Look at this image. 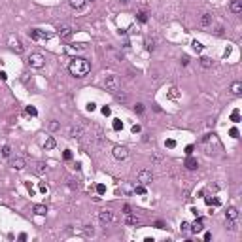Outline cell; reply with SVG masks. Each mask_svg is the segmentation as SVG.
<instances>
[{"mask_svg": "<svg viewBox=\"0 0 242 242\" xmlns=\"http://www.w3.org/2000/svg\"><path fill=\"white\" fill-rule=\"evenodd\" d=\"M68 70H70L72 76H76V78H85L91 70V64H89V61H85L81 57H74L68 64Z\"/></svg>", "mask_w": 242, "mask_h": 242, "instance_id": "cell-1", "label": "cell"}, {"mask_svg": "<svg viewBox=\"0 0 242 242\" xmlns=\"http://www.w3.org/2000/svg\"><path fill=\"white\" fill-rule=\"evenodd\" d=\"M27 62H28V66H32V68H42L43 64H46V59H43L42 53H30Z\"/></svg>", "mask_w": 242, "mask_h": 242, "instance_id": "cell-2", "label": "cell"}, {"mask_svg": "<svg viewBox=\"0 0 242 242\" xmlns=\"http://www.w3.org/2000/svg\"><path fill=\"white\" fill-rule=\"evenodd\" d=\"M104 87L112 93H117L119 91V78L117 76H106L104 78Z\"/></svg>", "mask_w": 242, "mask_h": 242, "instance_id": "cell-3", "label": "cell"}, {"mask_svg": "<svg viewBox=\"0 0 242 242\" xmlns=\"http://www.w3.org/2000/svg\"><path fill=\"white\" fill-rule=\"evenodd\" d=\"M112 155H114L117 161H123V159L129 157V149H127V146H115V148L112 149Z\"/></svg>", "mask_w": 242, "mask_h": 242, "instance_id": "cell-4", "label": "cell"}, {"mask_svg": "<svg viewBox=\"0 0 242 242\" xmlns=\"http://www.w3.org/2000/svg\"><path fill=\"white\" fill-rule=\"evenodd\" d=\"M28 36L32 38V40H36V42H42V40H47L49 38V34L46 30H40V28H30L28 30Z\"/></svg>", "mask_w": 242, "mask_h": 242, "instance_id": "cell-5", "label": "cell"}, {"mask_svg": "<svg viewBox=\"0 0 242 242\" xmlns=\"http://www.w3.org/2000/svg\"><path fill=\"white\" fill-rule=\"evenodd\" d=\"M138 182L142 183V185H148V183H151L153 182V172L151 170H140L138 172Z\"/></svg>", "mask_w": 242, "mask_h": 242, "instance_id": "cell-6", "label": "cell"}, {"mask_svg": "<svg viewBox=\"0 0 242 242\" xmlns=\"http://www.w3.org/2000/svg\"><path fill=\"white\" fill-rule=\"evenodd\" d=\"M57 34H59V38H61V40H70V38H72V28H70L68 25H64V27H59Z\"/></svg>", "mask_w": 242, "mask_h": 242, "instance_id": "cell-7", "label": "cell"}, {"mask_svg": "<svg viewBox=\"0 0 242 242\" xmlns=\"http://www.w3.org/2000/svg\"><path fill=\"white\" fill-rule=\"evenodd\" d=\"M9 49L12 51H15V53H23V43H21V40H17V38H9Z\"/></svg>", "mask_w": 242, "mask_h": 242, "instance_id": "cell-8", "label": "cell"}, {"mask_svg": "<svg viewBox=\"0 0 242 242\" xmlns=\"http://www.w3.org/2000/svg\"><path fill=\"white\" fill-rule=\"evenodd\" d=\"M202 229H204V223H202V219H201V217H197L193 223H189V231H191V233H195V235H197V233H201Z\"/></svg>", "mask_w": 242, "mask_h": 242, "instance_id": "cell-9", "label": "cell"}, {"mask_svg": "<svg viewBox=\"0 0 242 242\" xmlns=\"http://www.w3.org/2000/svg\"><path fill=\"white\" fill-rule=\"evenodd\" d=\"M98 219H100V223H110L114 219V214H112V210H102V212H98Z\"/></svg>", "mask_w": 242, "mask_h": 242, "instance_id": "cell-10", "label": "cell"}, {"mask_svg": "<svg viewBox=\"0 0 242 242\" xmlns=\"http://www.w3.org/2000/svg\"><path fill=\"white\" fill-rule=\"evenodd\" d=\"M183 167L187 168V170H197V167H199V161H197L195 157H191V155H187V159H185V163H183Z\"/></svg>", "mask_w": 242, "mask_h": 242, "instance_id": "cell-11", "label": "cell"}, {"mask_svg": "<svg viewBox=\"0 0 242 242\" xmlns=\"http://www.w3.org/2000/svg\"><path fill=\"white\" fill-rule=\"evenodd\" d=\"M27 167V161L23 159V157H15V159H12V168H15V170H23Z\"/></svg>", "mask_w": 242, "mask_h": 242, "instance_id": "cell-12", "label": "cell"}, {"mask_svg": "<svg viewBox=\"0 0 242 242\" xmlns=\"http://www.w3.org/2000/svg\"><path fill=\"white\" fill-rule=\"evenodd\" d=\"M125 223H127V225H138V223H140V217L134 216L133 212H130V214H125Z\"/></svg>", "mask_w": 242, "mask_h": 242, "instance_id": "cell-13", "label": "cell"}, {"mask_svg": "<svg viewBox=\"0 0 242 242\" xmlns=\"http://www.w3.org/2000/svg\"><path fill=\"white\" fill-rule=\"evenodd\" d=\"M229 8H231V12H233L235 15H240L242 13V2H240V0H233Z\"/></svg>", "mask_w": 242, "mask_h": 242, "instance_id": "cell-14", "label": "cell"}, {"mask_svg": "<svg viewBox=\"0 0 242 242\" xmlns=\"http://www.w3.org/2000/svg\"><path fill=\"white\" fill-rule=\"evenodd\" d=\"M236 217H238V210L235 206H229L225 212V219H236Z\"/></svg>", "mask_w": 242, "mask_h": 242, "instance_id": "cell-15", "label": "cell"}, {"mask_svg": "<svg viewBox=\"0 0 242 242\" xmlns=\"http://www.w3.org/2000/svg\"><path fill=\"white\" fill-rule=\"evenodd\" d=\"M68 2H70V8L72 9H83L85 8V0H68Z\"/></svg>", "mask_w": 242, "mask_h": 242, "instance_id": "cell-16", "label": "cell"}, {"mask_svg": "<svg viewBox=\"0 0 242 242\" xmlns=\"http://www.w3.org/2000/svg\"><path fill=\"white\" fill-rule=\"evenodd\" d=\"M34 172L38 174V176H42V174H46L47 172V164L43 163V161H40V163H36V168H34Z\"/></svg>", "mask_w": 242, "mask_h": 242, "instance_id": "cell-17", "label": "cell"}, {"mask_svg": "<svg viewBox=\"0 0 242 242\" xmlns=\"http://www.w3.org/2000/svg\"><path fill=\"white\" fill-rule=\"evenodd\" d=\"M83 136V129L81 127H72L70 129V138H81Z\"/></svg>", "mask_w": 242, "mask_h": 242, "instance_id": "cell-18", "label": "cell"}, {"mask_svg": "<svg viewBox=\"0 0 242 242\" xmlns=\"http://www.w3.org/2000/svg\"><path fill=\"white\" fill-rule=\"evenodd\" d=\"M32 210H34L36 216H46V214H47V208L43 206V204H36L34 208H32Z\"/></svg>", "mask_w": 242, "mask_h": 242, "instance_id": "cell-19", "label": "cell"}, {"mask_svg": "<svg viewBox=\"0 0 242 242\" xmlns=\"http://www.w3.org/2000/svg\"><path fill=\"white\" fill-rule=\"evenodd\" d=\"M231 93H233V95H236V96H238V95L242 93V83H240V81H235L233 85H231Z\"/></svg>", "mask_w": 242, "mask_h": 242, "instance_id": "cell-20", "label": "cell"}, {"mask_svg": "<svg viewBox=\"0 0 242 242\" xmlns=\"http://www.w3.org/2000/svg\"><path fill=\"white\" fill-rule=\"evenodd\" d=\"M210 23H212V15H210V13H202V17H201V25H202V27H208Z\"/></svg>", "mask_w": 242, "mask_h": 242, "instance_id": "cell-21", "label": "cell"}, {"mask_svg": "<svg viewBox=\"0 0 242 242\" xmlns=\"http://www.w3.org/2000/svg\"><path fill=\"white\" fill-rule=\"evenodd\" d=\"M212 64H214V62H212L210 57H201V66H202V68H212Z\"/></svg>", "mask_w": 242, "mask_h": 242, "instance_id": "cell-22", "label": "cell"}, {"mask_svg": "<svg viewBox=\"0 0 242 242\" xmlns=\"http://www.w3.org/2000/svg\"><path fill=\"white\" fill-rule=\"evenodd\" d=\"M55 146H57V142H55V138H53V136H49V138L46 140V144H43V148H46V149H53Z\"/></svg>", "mask_w": 242, "mask_h": 242, "instance_id": "cell-23", "label": "cell"}, {"mask_svg": "<svg viewBox=\"0 0 242 242\" xmlns=\"http://www.w3.org/2000/svg\"><path fill=\"white\" fill-rule=\"evenodd\" d=\"M155 47H157V46H155V40H153V38L149 40V38H148V40H146V49H148V51H155Z\"/></svg>", "mask_w": 242, "mask_h": 242, "instance_id": "cell-24", "label": "cell"}, {"mask_svg": "<svg viewBox=\"0 0 242 242\" xmlns=\"http://www.w3.org/2000/svg\"><path fill=\"white\" fill-rule=\"evenodd\" d=\"M191 46H193V49H195L197 53H201V51L204 49V46H202V43H201L199 40H193V43H191Z\"/></svg>", "mask_w": 242, "mask_h": 242, "instance_id": "cell-25", "label": "cell"}, {"mask_svg": "<svg viewBox=\"0 0 242 242\" xmlns=\"http://www.w3.org/2000/svg\"><path fill=\"white\" fill-rule=\"evenodd\" d=\"M236 219H225V225H227V229L229 231H236Z\"/></svg>", "mask_w": 242, "mask_h": 242, "instance_id": "cell-26", "label": "cell"}, {"mask_svg": "<svg viewBox=\"0 0 242 242\" xmlns=\"http://www.w3.org/2000/svg\"><path fill=\"white\" fill-rule=\"evenodd\" d=\"M204 202H206L208 206H219V199H210V197H206Z\"/></svg>", "mask_w": 242, "mask_h": 242, "instance_id": "cell-27", "label": "cell"}, {"mask_svg": "<svg viewBox=\"0 0 242 242\" xmlns=\"http://www.w3.org/2000/svg\"><path fill=\"white\" fill-rule=\"evenodd\" d=\"M136 19L140 21V23H146V21H148V13L146 12H138L136 13Z\"/></svg>", "mask_w": 242, "mask_h": 242, "instance_id": "cell-28", "label": "cell"}, {"mask_svg": "<svg viewBox=\"0 0 242 242\" xmlns=\"http://www.w3.org/2000/svg\"><path fill=\"white\" fill-rule=\"evenodd\" d=\"M112 127H114V130H121V129H123V123H121V119H114Z\"/></svg>", "mask_w": 242, "mask_h": 242, "instance_id": "cell-29", "label": "cell"}, {"mask_svg": "<svg viewBox=\"0 0 242 242\" xmlns=\"http://www.w3.org/2000/svg\"><path fill=\"white\" fill-rule=\"evenodd\" d=\"M231 121H233V123H238V121H240V114H238V110H235V112L231 114Z\"/></svg>", "mask_w": 242, "mask_h": 242, "instance_id": "cell-30", "label": "cell"}, {"mask_svg": "<svg viewBox=\"0 0 242 242\" xmlns=\"http://www.w3.org/2000/svg\"><path fill=\"white\" fill-rule=\"evenodd\" d=\"M134 193H138V195H146V187H144V185H136V187H134Z\"/></svg>", "mask_w": 242, "mask_h": 242, "instance_id": "cell-31", "label": "cell"}, {"mask_svg": "<svg viewBox=\"0 0 242 242\" xmlns=\"http://www.w3.org/2000/svg\"><path fill=\"white\" fill-rule=\"evenodd\" d=\"M27 114L28 115H38V110L34 106H27Z\"/></svg>", "mask_w": 242, "mask_h": 242, "instance_id": "cell-32", "label": "cell"}, {"mask_svg": "<svg viewBox=\"0 0 242 242\" xmlns=\"http://www.w3.org/2000/svg\"><path fill=\"white\" fill-rule=\"evenodd\" d=\"M96 193H98V195H104V193H106V185L98 183V185H96Z\"/></svg>", "mask_w": 242, "mask_h": 242, "instance_id": "cell-33", "label": "cell"}, {"mask_svg": "<svg viewBox=\"0 0 242 242\" xmlns=\"http://www.w3.org/2000/svg\"><path fill=\"white\" fill-rule=\"evenodd\" d=\"M144 110H146V108H144V104H140V102L134 106V112H136V114H144Z\"/></svg>", "mask_w": 242, "mask_h": 242, "instance_id": "cell-34", "label": "cell"}, {"mask_svg": "<svg viewBox=\"0 0 242 242\" xmlns=\"http://www.w3.org/2000/svg\"><path fill=\"white\" fill-rule=\"evenodd\" d=\"M9 153H12V148H9V146H4V148H2V155H4V157H9Z\"/></svg>", "mask_w": 242, "mask_h": 242, "instance_id": "cell-35", "label": "cell"}, {"mask_svg": "<svg viewBox=\"0 0 242 242\" xmlns=\"http://www.w3.org/2000/svg\"><path fill=\"white\" fill-rule=\"evenodd\" d=\"M114 95H115V98H117L119 102H125L127 100V95H119V93H114Z\"/></svg>", "mask_w": 242, "mask_h": 242, "instance_id": "cell-36", "label": "cell"}, {"mask_svg": "<svg viewBox=\"0 0 242 242\" xmlns=\"http://www.w3.org/2000/svg\"><path fill=\"white\" fill-rule=\"evenodd\" d=\"M49 130H59V123H57V121H51V123H49Z\"/></svg>", "mask_w": 242, "mask_h": 242, "instance_id": "cell-37", "label": "cell"}, {"mask_svg": "<svg viewBox=\"0 0 242 242\" xmlns=\"http://www.w3.org/2000/svg\"><path fill=\"white\" fill-rule=\"evenodd\" d=\"M180 231H183V233H185V231H189V223H187V221H182V225H180Z\"/></svg>", "mask_w": 242, "mask_h": 242, "instance_id": "cell-38", "label": "cell"}, {"mask_svg": "<svg viewBox=\"0 0 242 242\" xmlns=\"http://www.w3.org/2000/svg\"><path fill=\"white\" fill-rule=\"evenodd\" d=\"M62 157L66 159V161H70V159H72V151H70V149H66V151L62 153Z\"/></svg>", "mask_w": 242, "mask_h": 242, "instance_id": "cell-39", "label": "cell"}, {"mask_svg": "<svg viewBox=\"0 0 242 242\" xmlns=\"http://www.w3.org/2000/svg\"><path fill=\"white\" fill-rule=\"evenodd\" d=\"M182 64H183V66H185V64H189V57H187V55H182Z\"/></svg>", "mask_w": 242, "mask_h": 242, "instance_id": "cell-40", "label": "cell"}, {"mask_svg": "<svg viewBox=\"0 0 242 242\" xmlns=\"http://www.w3.org/2000/svg\"><path fill=\"white\" fill-rule=\"evenodd\" d=\"M229 134H231V136H233V138H238V130H236V129L233 127V129H231V130H229Z\"/></svg>", "mask_w": 242, "mask_h": 242, "instance_id": "cell-41", "label": "cell"}, {"mask_svg": "<svg viewBox=\"0 0 242 242\" xmlns=\"http://www.w3.org/2000/svg\"><path fill=\"white\" fill-rule=\"evenodd\" d=\"M167 148H176V140H167Z\"/></svg>", "mask_w": 242, "mask_h": 242, "instance_id": "cell-42", "label": "cell"}, {"mask_svg": "<svg viewBox=\"0 0 242 242\" xmlns=\"http://www.w3.org/2000/svg\"><path fill=\"white\" fill-rule=\"evenodd\" d=\"M102 114H104V115H110V114H112V110H110L108 106H104V108H102Z\"/></svg>", "mask_w": 242, "mask_h": 242, "instance_id": "cell-43", "label": "cell"}, {"mask_svg": "<svg viewBox=\"0 0 242 242\" xmlns=\"http://www.w3.org/2000/svg\"><path fill=\"white\" fill-rule=\"evenodd\" d=\"M95 108H96V104H95V102H89V104H87V110H89V112H93Z\"/></svg>", "mask_w": 242, "mask_h": 242, "instance_id": "cell-44", "label": "cell"}, {"mask_svg": "<svg viewBox=\"0 0 242 242\" xmlns=\"http://www.w3.org/2000/svg\"><path fill=\"white\" fill-rule=\"evenodd\" d=\"M93 233H95V231H93V227L89 229V225H87V227H85V235H93Z\"/></svg>", "mask_w": 242, "mask_h": 242, "instance_id": "cell-45", "label": "cell"}, {"mask_svg": "<svg viewBox=\"0 0 242 242\" xmlns=\"http://www.w3.org/2000/svg\"><path fill=\"white\" fill-rule=\"evenodd\" d=\"M123 214H130V206H129V204L123 206Z\"/></svg>", "mask_w": 242, "mask_h": 242, "instance_id": "cell-46", "label": "cell"}, {"mask_svg": "<svg viewBox=\"0 0 242 242\" xmlns=\"http://www.w3.org/2000/svg\"><path fill=\"white\" fill-rule=\"evenodd\" d=\"M185 153H187V155H191V153H193V146H187V148H185Z\"/></svg>", "mask_w": 242, "mask_h": 242, "instance_id": "cell-47", "label": "cell"}, {"mask_svg": "<svg viewBox=\"0 0 242 242\" xmlns=\"http://www.w3.org/2000/svg\"><path fill=\"white\" fill-rule=\"evenodd\" d=\"M155 227H157V229H164V225H163V221H155Z\"/></svg>", "mask_w": 242, "mask_h": 242, "instance_id": "cell-48", "label": "cell"}, {"mask_svg": "<svg viewBox=\"0 0 242 242\" xmlns=\"http://www.w3.org/2000/svg\"><path fill=\"white\" fill-rule=\"evenodd\" d=\"M133 133H140V125H133Z\"/></svg>", "mask_w": 242, "mask_h": 242, "instance_id": "cell-49", "label": "cell"}, {"mask_svg": "<svg viewBox=\"0 0 242 242\" xmlns=\"http://www.w3.org/2000/svg\"><path fill=\"white\" fill-rule=\"evenodd\" d=\"M0 80H4V81L8 80V76H6V72H0Z\"/></svg>", "mask_w": 242, "mask_h": 242, "instance_id": "cell-50", "label": "cell"}, {"mask_svg": "<svg viewBox=\"0 0 242 242\" xmlns=\"http://www.w3.org/2000/svg\"><path fill=\"white\" fill-rule=\"evenodd\" d=\"M170 96H172V98H176V96H178V93H176V89H170Z\"/></svg>", "mask_w": 242, "mask_h": 242, "instance_id": "cell-51", "label": "cell"}, {"mask_svg": "<svg viewBox=\"0 0 242 242\" xmlns=\"http://www.w3.org/2000/svg\"><path fill=\"white\" fill-rule=\"evenodd\" d=\"M119 2H121V4H127V2H129V0H119Z\"/></svg>", "mask_w": 242, "mask_h": 242, "instance_id": "cell-52", "label": "cell"}, {"mask_svg": "<svg viewBox=\"0 0 242 242\" xmlns=\"http://www.w3.org/2000/svg\"><path fill=\"white\" fill-rule=\"evenodd\" d=\"M85 2H93V0H85Z\"/></svg>", "mask_w": 242, "mask_h": 242, "instance_id": "cell-53", "label": "cell"}]
</instances>
